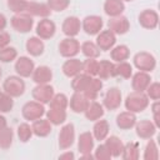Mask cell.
Masks as SVG:
<instances>
[{
	"mask_svg": "<svg viewBox=\"0 0 160 160\" xmlns=\"http://www.w3.org/2000/svg\"><path fill=\"white\" fill-rule=\"evenodd\" d=\"M149 106V98L145 91H132L125 99V108L134 114L144 111Z\"/></svg>",
	"mask_w": 160,
	"mask_h": 160,
	"instance_id": "obj_1",
	"label": "cell"
},
{
	"mask_svg": "<svg viewBox=\"0 0 160 160\" xmlns=\"http://www.w3.org/2000/svg\"><path fill=\"white\" fill-rule=\"evenodd\" d=\"M2 90L12 98H19L25 91V81L19 75H10L4 80Z\"/></svg>",
	"mask_w": 160,
	"mask_h": 160,
	"instance_id": "obj_2",
	"label": "cell"
},
{
	"mask_svg": "<svg viewBox=\"0 0 160 160\" xmlns=\"http://www.w3.org/2000/svg\"><path fill=\"white\" fill-rule=\"evenodd\" d=\"M11 26L14 30H16L18 32L25 34L29 32L32 26H34V19L31 15L26 14V12H19V14H14V16L10 20Z\"/></svg>",
	"mask_w": 160,
	"mask_h": 160,
	"instance_id": "obj_3",
	"label": "cell"
},
{
	"mask_svg": "<svg viewBox=\"0 0 160 160\" xmlns=\"http://www.w3.org/2000/svg\"><path fill=\"white\" fill-rule=\"evenodd\" d=\"M134 65L140 71L151 72L156 66V60L152 54L148 51H140V52H136L134 56Z\"/></svg>",
	"mask_w": 160,
	"mask_h": 160,
	"instance_id": "obj_4",
	"label": "cell"
},
{
	"mask_svg": "<svg viewBox=\"0 0 160 160\" xmlns=\"http://www.w3.org/2000/svg\"><path fill=\"white\" fill-rule=\"evenodd\" d=\"M21 112H22V116L25 120L34 121L39 118H42V115L45 114V108H44V104H41L36 100H31V101H28L24 104Z\"/></svg>",
	"mask_w": 160,
	"mask_h": 160,
	"instance_id": "obj_5",
	"label": "cell"
},
{
	"mask_svg": "<svg viewBox=\"0 0 160 160\" xmlns=\"http://www.w3.org/2000/svg\"><path fill=\"white\" fill-rule=\"evenodd\" d=\"M59 52L61 56L69 59L75 58L80 52V42L75 38H65L59 42Z\"/></svg>",
	"mask_w": 160,
	"mask_h": 160,
	"instance_id": "obj_6",
	"label": "cell"
},
{
	"mask_svg": "<svg viewBox=\"0 0 160 160\" xmlns=\"http://www.w3.org/2000/svg\"><path fill=\"white\" fill-rule=\"evenodd\" d=\"M75 141V126L72 122H68L62 125L59 131V148L61 150H66L72 146Z\"/></svg>",
	"mask_w": 160,
	"mask_h": 160,
	"instance_id": "obj_7",
	"label": "cell"
},
{
	"mask_svg": "<svg viewBox=\"0 0 160 160\" xmlns=\"http://www.w3.org/2000/svg\"><path fill=\"white\" fill-rule=\"evenodd\" d=\"M104 26V21L99 15H88L81 21V29L88 35H98Z\"/></svg>",
	"mask_w": 160,
	"mask_h": 160,
	"instance_id": "obj_8",
	"label": "cell"
},
{
	"mask_svg": "<svg viewBox=\"0 0 160 160\" xmlns=\"http://www.w3.org/2000/svg\"><path fill=\"white\" fill-rule=\"evenodd\" d=\"M55 91H54V88L50 85V84H36V86L32 89L31 91V95H32V99L41 102V104H49L51 98L54 96Z\"/></svg>",
	"mask_w": 160,
	"mask_h": 160,
	"instance_id": "obj_9",
	"label": "cell"
},
{
	"mask_svg": "<svg viewBox=\"0 0 160 160\" xmlns=\"http://www.w3.org/2000/svg\"><path fill=\"white\" fill-rule=\"evenodd\" d=\"M108 28L110 31H112L115 35H122L126 34L130 29V22L126 16L124 15H118L112 16L108 21Z\"/></svg>",
	"mask_w": 160,
	"mask_h": 160,
	"instance_id": "obj_10",
	"label": "cell"
},
{
	"mask_svg": "<svg viewBox=\"0 0 160 160\" xmlns=\"http://www.w3.org/2000/svg\"><path fill=\"white\" fill-rule=\"evenodd\" d=\"M55 31H56V25L49 18H42L36 25V36H39L42 40L52 38L55 35Z\"/></svg>",
	"mask_w": 160,
	"mask_h": 160,
	"instance_id": "obj_11",
	"label": "cell"
},
{
	"mask_svg": "<svg viewBox=\"0 0 160 160\" xmlns=\"http://www.w3.org/2000/svg\"><path fill=\"white\" fill-rule=\"evenodd\" d=\"M14 68H15V71L19 76L29 78V76H31V74L35 69V64L30 56H20L16 59Z\"/></svg>",
	"mask_w": 160,
	"mask_h": 160,
	"instance_id": "obj_12",
	"label": "cell"
},
{
	"mask_svg": "<svg viewBox=\"0 0 160 160\" xmlns=\"http://www.w3.org/2000/svg\"><path fill=\"white\" fill-rule=\"evenodd\" d=\"M121 91L118 88H110L104 95L102 106L108 110H116L121 105Z\"/></svg>",
	"mask_w": 160,
	"mask_h": 160,
	"instance_id": "obj_13",
	"label": "cell"
},
{
	"mask_svg": "<svg viewBox=\"0 0 160 160\" xmlns=\"http://www.w3.org/2000/svg\"><path fill=\"white\" fill-rule=\"evenodd\" d=\"M139 24L148 30H152L159 24V14L152 9H145L139 14Z\"/></svg>",
	"mask_w": 160,
	"mask_h": 160,
	"instance_id": "obj_14",
	"label": "cell"
},
{
	"mask_svg": "<svg viewBox=\"0 0 160 160\" xmlns=\"http://www.w3.org/2000/svg\"><path fill=\"white\" fill-rule=\"evenodd\" d=\"M116 42V35L108 30H101L98 35H96V41L95 44L98 45V48L102 51H109Z\"/></svg>",
	"mask_w": 160,
	"mask_h": 160,
	"instance_id": "obj_15",
	"label": "cell"
},
{
	"mask_svg": "<svg viewBox=\"0 0 160 160\" xmlns=\"http://www.w3.org/2000/svg\"><path fill=\"white\" fill-rule=\"evenodd\" d=\"M26 14L31 15L32 18L34 16H38V18H49L51 15V9L48 6V4L45 2H36V1H28V5H26V9L25 11Z\"/></svg>",
	"mask_w": 160,
	"mask_h": 160,
	"instance_id": "obj_16",
	"label": "cell"
},
{
	"mask_svg": "<svg viewBox=\"0 0 160 160\" xmlns=\"http://www.w3.org/2000/svg\"><path fill=\"white\" fill-rule=\"evenodd\" d=\"M156 129H158V126L154 124V121L146 120V119L141 120L139 122L136 121V124H135V131L140 139H151L155 135Z\"/></svg>",
	"mask_w": 160,
	"mask_h": 160,
	"instance_id": "obj_17",
	"label": "cell"
},
{
	"mask_svg": "<svg viewBox=\"0 0 160 160\" xmlns=\"http://www.w3.org/2000/svg\"><path fill=\"white\" fill-rule=\"evenodd\" d=\"M61 30L62 32L68 36V38H75L80 30H81V21L79 18L76 16H68L64 19L62 25H61Z\"/></svg>",
	"mask_w": 160,
	"mask_h": 160,
	"instance_id": "obj_18",
	"label": "cell"
},
{
	"mask_svg": "<svg viewBox=\"0 0 160 160\" xmlns=\"http://www.w3.org/2000/svg\"><path fill=\"white\" fill-rule=\"evenodd\" d=\"M31 78L36 84H50V81L52 80V70L46 65H40L34 69Z\"/></svg>",
	"mask_w": 160,
	"mask_h": 160,
	"instance_id": "obj_19",
	"label": "cell"
},
{
	"mask_svg": "<svg viewBox=\"0 0 160 160\" xmlns=\"http://www.w3.org/2000/svg\"><path fill=\"white\" fill-rule=\"evenodd\" d=\"M131 86L134 91H145L149 84L151 82V76L146 71H138L136 74L131 75Z\"/></svg>",
	"mask_w": 160,
	"mask_h": 160,
	"instance_id": "obj_20",
	"label": "cell"
},
{
	"mask_svg": "<svg viewBox=\"0 0 160 160\" xmlns=\"http://www.w3.org/2000/svg\"><path fill=\"white\" fill-rule=\"evenodd\" d=\"M104 112H105V110H104L102 104L98 102L96 100H90L88 106H86V109H85V111H84V115H85V118L88 120L96 121V120H99V119H101L104 116Z\"/></svg>",
	"mask_w": 160,
	"mask_h": 160,
	"instance_id": "obj_21",
	"label": "cell"
},
{
	"mask_svg": "<svg viewBox=\"0 0 160 160\" xmlns=\"http://www.w3.org/2000/svg\"><path fill=\"white\" fill-rule=\"evenodd\" d=\"M61 70L65 76L68 78H74L78 74L82 71V61H80L76 58H69L61 66Z\"/></svg>",
	"mask_w": 160,
	"mask_h": 160,
	"instance_id": "obj_22",
	"label": "cell"
},
{
	"mask_svg": "<svg viewBox=\"0 0 160 160\" xmlns=\"http://www.w3.org/2000/svg\"><path fill=\"white\" fill-rule=\"evenodd\" d=\"M89 101L90 100L82 92L74 91V94L71 95V98L69 100V106L74 112H84Z\"/></svg>",
	"mask_w": 160,
	"mask_h": 160,
	"instance_id": "obj_23",
	"label": "cell"
},
{
	"mask_svg": "<svg viewBox=\"0 0 160 160\" xmlns=\"http://www.w3.org/2000/svg\"><path fill=\"white\" fill-rule=\"evenodd\" d=\"M31 129H32L34 135H36L39 138H45V136L50 135V132H51V122L48 119L39 118V119L31 121Z\"/></svg>",
	"mask_w": 160,
	"mask_h": 160,
	"instance_id": "obj_24",
	"label": "cell"
},
{
	"mask_svg": "<svg viewBox=\"0 0 160 160\" xmlns=\"http://www.w3.org/2000/svg\"><path fill=\"white\" fill-rule=\"evenodd\" d=\"M95 139L90 131H84L80 134L78 140V149L80 154H90L94 150Z\"/></svg>",
	"mask_w": 160,
	"mask_h": 160,
	"instance_id": "obj_25",
	"label": "cell"
},
{
	"mask_svg": "<svg viewBox=\"0 0 160 160\" xmlns=\"http://www.w3.org/2000/svg\"><path fill=\"white\" fill-rule=\"evenodd\" d=\"M25 48H26L28 54L31 56H40V55H42V52L45 50L44 41L39 36H30L26 40Z\"/></svg>",
	"mask_w": 160,
	"mask_h": 160,
	"instance_id": "obj_26",
	"label": "cell"
},
{
	"mask_svg": "<svg viewBox=\"0 0 160 160\" xmlns=\"http://www.w3.org/2000/svg\"><path fill=\"white\" fill-rule=\"evenodd\" d=\"M136 124V115L131 111H122L116 116V125L121 130H129Z\"/></svg>",
	"mask_w": 160,
	"mask_h": 160,
	"instance_id": "obj_27",
	"label": "cell"
},
{
	"mask_svg": "<svg viewBox=\"0 0 160 160\" xmlns=\"http://www.w3.org/2000/svg\"><path fill=\"white\" fill-rule=\"evenodd\" d=\"M125 10V4L122 0H105L104 2V11L109 18L122 15Z\"/></svg>",
	"mask_w": 160,
	"mask_h": 160,
	"instance_id": "obj_28",
	"label": "cell"
},
{
	"mask_svg": "<svg viewBox=\"0 0 160 160\" xmlns=\"http://www.w3.org/2000/svg\"><path fill=\"white\" fill-rule=\"evenodd\" d=\"M115 76V62L110 60H100L98 66V78L106 80Z\"/></svg>",
	"mask_w": 160,
	"mask_h": 160,
	"instance_id": "obj_29",
	"label": "cell"
},
{
	"mask_svg": "<svg viewBox=\"0 0 160 160\" xmlns=\"http://www.w3.org/2000/svg\"><path fill=\"white\" fill-rule=\"evenodd\" d=\"M102 89V80L98 76H92L88 88L82 91V94L89 99V100H96L100 90Z\"/></svg>",
	"mask_w": 160,
	"mask_h": 160,
	"instance_id": "obj_30",
	"label": "cell"
},
{
	"mask_svg": "<svg viewBox=\"0 0 160 160\" xmlns=\"http://www.w3.org/2000/svg\"><path fill=\"white\" fill-rule=\"evenodd\" d=\"M109 130H110V126H109V122L104 119H99L95 121L94 124V128H92V136L95 140H105L106 136L109 135Z\"/></svg>",
	"mask_w": 160,
	"mask_h": 160,
	"instance_id": "obj_31",
	"label": "cell"
},
{
	"mask_svg": "<svg viewBox=\"0 0 160 160\" xmlns=\"http://www.w3.org/2000/svg\"><path fill=\"white\" fill-rule=\"evenodd\" d=\"M105 146L108 148V150L110 151L111 156H120L121 152H122V149H124V142L115 135H111V136H106L105 139Z\"/></svg>",
	"mask_w": 160,
	"mask_h": 160,
	"instance_id": "obj_32",
	"label": "cell"
},
{
	"mask_svg": "<svg viewBox=\"0 0 160 160\" xmlns=\"http://www.w3.org/2000/svg\"><path fill=\"white\" fill-rule=\"evenodd\" d=\"M130 55V50L126 45L120 44V45H114L110 49V58L114 62H120V61H125L128 60Z\"/></svg>",
	"mask_w": 160,
	"mask_h": 160,
	"instance_id": "obj_33",
	"label": "cell"
},
{
	"mask_svg": "<svg viewBox=\"0 0 160 160\" xmlns=\"http://www.w3.org/2000/svg\"><path fill=\"white\" fill-rule=\"evenodd\" d=\"M66 110L64 109H55V108H49L46 111V119L51 122V125H61L66 120Z\"/></svg>",
	"mask_w": 160,
	"mask_h": 160,
	"instance_id": "obj_34",
	"label": "cell"
},
{
	"mask_svg": "<svg viewBox=\"0 0 160 160\" xmlns=\"http://www.w3.org/2000/svg\"><path fill=\"white\" fill-rule=\"evenodd\" d=\"M124 160H138L140 156V149H139V144L130 141L128 144H124V149L120 155Z\"/></svg>",
	"mask_w": 160,
	"mask_h": 160,
	"instance_id": "obj_35",
	"label": "cell"
},
{
	"mask_svg": "<svg viewBox=\"0 0 160 160\" xmlns=\"http://www.w3.org/2000/svg\"><path fill=\"white\" fill-rule=\"evenodd\" d=\"M91 78H92V76H89V75H86V74H84V72L78 74V75L74 76L72 80H71V88H72V90H74V91L82 92V91L88 88V85H89V82H90V80H91Z\"/></svg>",
	"mask_w": 160,
	"mask_h": 160,
	"instance_id": "obj_36",
	"label": "cell"
},
{
	"mask_svg": "<svg viewBox=\"0 0 160 160\" xmlns=\"http://www.w3.org/2000/svg\"><path fill=\"white\" fill-rule=\"evenodd\" d=\"M80 50L85 58H90V59H98L100 55V51H101L98 48V45L92 41H84L80 45Z\"/></svg>",
	"mask_w": 160,
	"mask_h": 160,
	"instance_id": "obj_37",
	"label": "cell"
},
{
	"mask_svg": "<svg viewBox=\"0 0 160 160\" xmlns=\"http://www.w3.org/2000/svg\"><path fill=\"white\" fill-rule=\"evenodd\" d=\"M132 75V66L128 61L115 62V76H120L122 79H130Z\"/></svg>",
	"mask_w": 160,
	"mask_h": 160,
	"instance_id": "obj_38",
	"label": "cell"
},
{
	"mask_svg": "<svg viewBox=\"0 0 160 160\" xmlns=\"http://www.w3.org/2000/svg\"><path fill=\"white\" fill-rule=\"evenodd\" d=\"M12 139H14V132L12 129L6 126L4 129L0 130V149L6 150L11 146L12 144Z\"/></svg>",
	"mask_w": 160,
	"mask_h": 160,
	"instance_id": "obj_39",
	"label": "cell"
},
{
	"mask_svg": "<svg viewBox=\"0 0 160 160\" xmlns=\"http://www.w3.org/2000/svg\"><path fill=\"white\" fill-rule=\"evenodd\" d=\"M69 106V99L65 94L62 92H58L54 94V96L51 98L50 102H49V108H55V109H64L66 110V108Z\"/></svg>",
	"mask_w": 160,
	"mask_h": 160,
	"instance_id": "obj_40",
	"label": "cell"
},
{
	"mask_svg": "<svg viewBox=\"0 0 160 160\" xmlns=\"http://www.w3.org/2000/svg\"><path fill=\"white\" fill-rule=\"evenodd\" d=\"M148 144L144 150V160H158L159 159V148L156 142L151 139H148Z\"/></svg>",
	"mask_w": 160,
	"mask_h": 160,
	"instance_id": "obj_41",
	"label": "cell"
},
{
	"mask_svg": "<svg viewBox=\"0 0 160 160\" xmlns=\"http://www.w3.org/2000/svg\"><path fill=\"white\" fill-rule=\"evenodd\" d=\"M98 66H99V61L96 59L86 58V60L82 61V71L81 72H84L89 76H98Z\"/></svg>",
	"mask_w": 160,
	"mask_h": 160,
	"instance_id": "obj_42",
	"label": "cell"
},
{
	"mask_svg": "<svg viewBox=\"0 0 160 160\" xmlns=\"http://www.w3.org/2000/svg\"><path fill=\"white\" fill-rule=\"evenodd\" d=\"M34 132L31 129V125H29L28 122H21L18 126V138L21 142H28L31 138H32Z\"/></svg>",
	"mask_w": 160,
	"mask_h": 160,
	"instance_id": "obj_43",
	"label": "cell"
},
{
	"mask_svg": "<svg viewBox=\"0 0 160 160\" xmlns=\"http://www.w3.org/2000/svg\"><path fill=\"white\" fill-rule=\"evenodd\" d=\"M18 58V50L12 46H5L0 49V61L1 62H10Z\"/></svg>",
	"mask_w": 160,
	"mask_h": 160,
	"instance_id": "obj_44",
	"label": "cell"
},
{
	"mask_svg": "<svg viewBox=\"0 0 160 160\" xmlns=\"http://www.w3.org/2000/svg\"><path fill=\"white\" fill-rule=\"evenodd\" d=\"M14 108V98L6 92L0 94V112H9Z\"/></svg>",
	"mask_w": 160,
	"mask_h": 160,
	"instance_id": "obj_45",
	"label": "cell"
},
{
	"mask_svg": "<svg viewBox=\"0 0 160 160\" xmlns=\"http://www.w3.org/2000/svg\"><path fill=\"white\" fill-rule=\"evenodd\" d=\"M28 5V0H8V8L14 12H24Z\"/></svg>",
	"mask_w": 160,
	"mask_h": 160,
	"instance_id": "obj_46",
	"label": "cell"
},
{
	"mask_svg": "<svg viewBox=\"0 0 160 160\" xmlns=\"http://www.w3.org/2000/svg\"><path fill=\"white\" fill-rule=\"evenodd\" d=\"M145 94L148 95L149 99L151 100H159L160 99V84L158 81L150 82L149 86L145 90Z\"/></svg>",
	"mask_w": 160,
	"mask_h": 160,
	"instance_id": "obj_47",
	"label": "cell"
},
{
	"mask_svg": "<svg viewBox=\"0 0 160 160\" xmlns=\"http://www.w3.org/2000/svg\"><path fill=\"white\" fill-rule=\"evenodd\" d=\"M46 4L51 9V11L60 12V11H64L70 5V0H48Z\"/></svg>",
	"mask_w": 160,
	"mask_h": 160,
	"instance_id": "obj_48",
	"label": "cell"
},
{
	"mask_svg": "<svg viewBox=\"0 0 160 160\" xmlns=\"http://www.w3.org/2000/svg\"><path fill=\"white\" fill-rule=\"evenodd\" d=\"M112 156L110 154V151L108 150V148L105 146V144H100L94 152V159L96 160H110Z\"/></svg>",
	"mask_w": 160,
	"mask_h": 160,
	"instance_id": "obj_49",
	"label": "cell"
},
{
	"mask_svg": "<svg viewBox=\"0 0 160 160\" xmlns=\"http://www.w3.org/2000/svg\"><path fill=\"white\" fill-rule=\"evenodd\" d=\"M151 110H152V115H154V124L159 128L160 126V102H159V100L154 101V104L151 105Z\"/></svg>",
	"mask_w": 160,
	"mask_h": 160,
	"instance_id": "obj_50",
	"label": "cell"
},
{
	"mask_svg": "<svg viewBox=\"0 0 160 160\" xmlns=\"http://www.w3.org/2000/svg\"><path fill=\"white\" fill-rule=\"evenodd\" d=\"M10 40H11L10 34L6 32L5 30H0V49L8 46L10 44Z\"/></svg>",
	"mask_w": 160,
	"mask_h": 160,
	"instance_id": "obj_51",
	"label": "cell"
},
{
	"mask_svg": "<svg viewBox=\"0 0 160 160\" xmlns=\"http://www.w3.org/2000/svg\"><path fill=\"white\" fill-rule=\"evenodd\" d=\"M74 158H75V155H74V152H71V151H65L64 154L59 155V159H60V160H72Z\"/></svg>",
	"mask_w": 160,
	"mask_h": 160,
	"instance_id": "obj_52",
	"label": "cell"
},
{
	"mask_svg": "<svg viewBox=\"0 0 160 160\" xmlns=\"http://www.w3.org/2000/svg\"><path fill=\"white\" fill-rule=\"evenodd\" d=\"M6 24H8V21H6L5 15L4 14H0V30H4L6 28Z\"/></svg>",
	"mask_w": 160,
	"mask_h": 160,
	"instance_id": "obj_53",
	"label": "cell"
},
{
	"mask_svg": "<svg viewBox=\"0 0 160 160\" xmlns=\"http://www.w3.org/2000/svg\"><path fill=\"white\" fill-rule=\"evenodd\" d=\"M6 126H8L6 119H5V116H2V115H1V112H0V130H1V129H4V128H6Z\"/></svg>",
	"mask_w": 160,
	"mask_h": 160,
	"instance_id": "obj_54",
	"label": "cell"
},
{
	"mask_svg": "<svg viewBox=\"0 0 160 160\" xmlns=\"http://www.w3.org/2000/svg\"><path fill=\"white\" fill-rule=\"evenodd\" d=\"M80 159H90L92 160L94 159V155L90 152V154H80Z\"/></svg>",
	"mask_w": 160,
	"mask_h": 160,
	"instance_id": "obj_55",
	"label": "cell"
},
{
	"mask_svg": "<svg viewBox=\"0 0 160 160\" xmlns=\"http://www.w3.org/2000/svg\"><path fill=\"white\" fill-rule=\"evenodd\" d=\"M122 1H132V0H122Z\"/></svg>",
	"mask_w": 160,
	"mask_h": 160,
	"instance_id": "obj_56",
	"label": "cell"
},
{
	"mask_svg": "<svg viewBox=\"0 0 160 160\" xmlns=\"http://www.w3.org/2000/svg\"><path fill=\"white\" fill-rule=\"evenodd\" d=\"M0 76H1V69H0Z\"/></svg>",
	"mask_w": 160,
	"mask_h": 160,
	"instance_id": "obj_57",
	"label": "cell"
},
{
	"mask_svg": "<svg viewBox=\"0 0 160 160\" xmlns=\"http://www.w3.org/2000/svg\"><path fill=\"white\" fill-rule=\"evenodd\" d=\"M1 92H2V91H1V89H0V94H1Z\"/></svg>",
	"mask_w": 160,
	"mask_h": 160,
	"instance_id": "obj_58",
	"label": "cell"
}]
</instances>
